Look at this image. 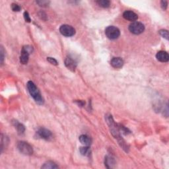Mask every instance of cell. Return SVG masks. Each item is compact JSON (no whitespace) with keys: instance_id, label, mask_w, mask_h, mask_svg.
I'll return each instance as SVG.
<instances>
[{"instance_id":"e0dca14e","label":"cell","mask_w":169,"mask_h":169,"mask_svg":"<svg viewBox=\"0 0 169 169\" xmlns=\"http://www.w3.org/2000/svg\"><path fill=\"white\" fill-rule=\"evenodd\" d=\"M96 3L100 7L104 8H108L110 7V1H108V0H98V1H96Z\"/></svg>"},{"instance_id":"9a60e30c","label":"cell","mask_w":169,"mask_h":169,"mask_svg":"<svg viewBox=\"0 0 169 169\" xmlns=\"http://www.w3.org/2000/svg\"><path fill=\"white\" fill-rule=\"evenodd\" d=\"M15 127H16L17 130V131H18L19 134V135L23 134L24 132H25V126H24L23 124H20V123H19L17 121H15Z\"/></svg>"},{"instance_id":"d4e9b609","label":"cell","mask_w":169,"mask_h":169,"mask_svg":"<svg viewBox=\"0 0 169 169\" xmlns=\"http://www.w3.org/2000/svg\"><path fill=\"white\" fill-rule=\"evenodd\" d=\"M38 15L41 18V19H42L44 21L46 20V15L43 11H40V13H38Z\"/></svg>"},{"instance_id":"8992f818","label":"cell","mask_w":169,"mask_h":169,"mask_svg":"<svg viewBox=\"0 0 169 169\" xmlns=\"http://www.w3.org/2000/svg\"><path fill=\"white\" fill-rule=\"evenodd\" d=\"M37 134L40 138L45 140H50L52 137L51 131L46 128H40L37 131Z\"/></svg>"},{"instance_id":"5b68a950","label":"cell","mask_w":169,"mask_h":169,"mask_svg":"<svg viewBox=\"0 0 169 169\" xmlns=\"http://www.w3.org/2000/svg\"><path fill=\"white\" fill-rule=\"evenodd\" d=\"M60 33L67 37L73 36L75 34V30L71 26L68 25H63L60 28Z\"/></svg>"},{"instance_id":"5bb4252c","label":"cell","mask_w":169,"mask_h":169,"mask_svg":"<svg viewBox=\"0 0 169 169\" xmlns=\"http://www.w3.org/2000/svg\"><path fill=\"white\" fill-rule=\"evenodd\" d=\"M42 168L43 169H54V168H58V166L56 163H54L52 161H48L45 162L44 164L42 166Z\"/></svg>"},{"instance_id":"603a6c76","label":"cell","mask_w":169,"mask_h":169,"mask_svg":"<svg viewBox=\"0 0 169 169\" xmlns=\"http://www.w3.org/2000/svg\"><path fill=\"white\" fill-rule=\"evenodd\" d=\"M4 53H5V51H4V49L3 46H1V50H0V54H1V64H3V60H4Z\"/></svg>"},{"instance_id":"ac0fdd59","label":"cell","mask_w":169,"mask_h":169,"mask_svg":"<svg viewBox=\"0 0 169 169\" xmlns=\"http://www.w3.org/2000/svg\"><path fill=\"white\" fill-rule=\"evenodd\" d=\"M50 2L49 1H45V0H42V1H36V3L38 4L39 6L42 7H46L49 5Z\"/></svg>"},{"instance_id":"7c38bea8","label":"cell","mask_w":169,"mask_h":169,"mask_svg":"<svg viewBox=\"0 0 169 169\" xmlns=\"http://www.w3.org/2000/svg\"><path fill=\"white\" fill-rule=\"evenodd\" d=\"M79 141L81 143L84 145L85 146L91 145L92 143L91 138L87 135H81L79 137Z\"/></svg>"},{"instance_id":"4fadbf2b","label":"cell","mask_w":169,"mask_h":169,"mask_svg":"<svg viewBox=\"0 0 169 169\" xmlns=\"http://www.w3.org/2000/svg\"><path fill=\"white\" fill-rule=\"evenodd\" d=\"M115 163H116L115 160L114 158H112V157H110V156H107V157H105L104 164L106 168H113L115 165Z\"/></svg>"},{"instance_id":"484cf974","label":"cell","mask_w":169,"mask_h":169,"mask_svg":"<svg viewBox=\"0 0 169 169\" xmlns=\"http://www.w3.org/2000/svg\"><path fill=\"white\" fill-rule=\"evenodd\" d=\"M76 103L79 105V106H84V104H85V102L82 101V100H77V101H76Z\"/></svg>"},{"instance_id":"cb8c5ba5","label":"cell","mask_w":169,"mask_h":169,"mask_svg":"<svg viewBox=\"0 0 169 169\" xmlns=\"http://www.w3.org/2000/svg\"><path fill=\"white\" fill-rule=\"evenodd\" d=\"M161 7L163 10H166V8H167V5H168V3L167 1H162L161 2Z\"/></svg>"},{"instance_id":"7402d4cb","label":"cell","mask_w":169,"mask_h":169,"mask_svg":"<svg viewBox=\"0 0 169 169\" xmlns=\"http://www.w3.org/2000/svg\"><path fill=\"white\" fill-rule=\"evenodd\" d=\"M23 15H24V18H25V20L26 21V22L30 23V22L31 21V19H30L29 14H28V13L27 11H25V13H24Z\"/></svg>"},{"instance_id":"44dd1931","label":"cell","mask_w":169,"mask_h":169,"mask_svg":"<svg viewBox=\"0 0 169 169\" xmlns=\"http://www.w3.org/2000/svg\"><path fill=\"white\" fill-rule=\"evenodd\" d=\"M47 61H49V62L52 65H57L58 64V61H57V60H56V59H54L53 58H50V57H48V58H47Z\"/></svg>"},{"instance_id":"277c9868","label":"cell","mask_w":169,"mask_h":169,"mask_svg":"<svg viewBox=\"0 0 169 169\" xmlns=\"http://www.w3.org/2000/svg\"><path fill=\"white\" fill-rule=\"evenodd\" d=\"M129 30L131 33L134 34H141L145 30V26L143 23L139 22H133L129 26Z\"/></svg>"},{"instance_id":"9c48e42d","label":"cell","mask_w":169,"mask_h":169,"mask_svg":"<svg viewBox=\"0 0 169 169\" xmlns=\"http://www.w3.org/2000/svg\"><path fill=\"white\" fill-rule=\"evenodd\" d=\"M123 17L125 19L130 21H135L138 18L137 15L134 12L131 11H126L123 13Z\"/></svg>"},{"instance_id":"ffe728a7","label":"cell","mask_w":169,"mask_h":169,"mask_svg":"<svg viewBox=\"0 0 169 169\" xmlns=\"http://www.w3.org/2000/svg\"><path fill=\"white\" fill-rule=\"evenodd\" d=\"M11 9L13 11L18 12L21 10V7L18 5V4H17V3H12Z\"/></svg>"},{"instance_id":"52a82bcc","label":"cell","mask_w":169,"mask_h":169,"mask_svg":"<svg viewBox=\"0 0 169 169\" xmlns=\"http://www.w3.org/2000/svg\"><path fill=\"white\" fill-rule=\"evenodd\" d=\"M65 65L69 70L74 71L77 67V62L71 56H67L65 60Z\"/></svg>"},{"instance_id":"6da1fadb","label":"cell","mask_w":169,"mask_h":169,"mask_svg":"<svg viewBox=\"0 0 169 169\" xmlns=\"http://www.w3.org/2000/svg\"><path fill=\"white\" fill-rule=\"evenodd\" d=\"M28 91L29 92L30 95H31L32 98H34L37 104H44V99L42 97L41 94L39 91V90L37 88L36 85L32 81H28L27 84Z\"/></svg>"},{"instance_id":"8fae6325","label":"cell","mask_w":169,"mask_h":169,"mask_svg":"<svg viewBox=\"0 0 169 169\" xmlns=\"http://www.w3.org/2000/svg\"><path fill=\"white\" fill-rule=\"evenodd\" d=\"M110 63L113 67L118 69V68H120L123 66V65H124V60L121 58H119V57L113 58L112 59Z\"/></svg>"},{"instance_id":"2e32d148","label":"cell","mask_w":169,"mask_h":169,"mask_svg":"<svg viewBox=\"0 0 169 169\" xmlns=\"http://www.w3.org/2000/svg\"><path fill=\"white\" fill-rule=\"evenodd\" d=\"M80 153L84 156H89L91 155V149L89 146H84L80 147Z\"/></svg>"},{"instance_id":"d6986e66","label":"cell","mask_w":169,"mask_h":169,"mask_svg":"<svg viewBox=\"0 0 169 169\" xmlns=\"http://www.w3.org/2000/svg\"><path fill=\"white\" fill-rule=\"evenodd\" d=\"M159 33L160 34V35H161V36L162 37H163V38L166 39V40H168L169 36H168V30L162 29V30H159Z\"/></svg>"},{"instance_id":"30bf717a","label":"cell","mask_w":169,"mask_h":169,"mask_svg":"<svg viewBox=\"0 0 169 169\" xmlns=\"http://www.w3.org/2000/svg\"><path fill=\"white\" fill-rule=\"evenodd\" d=\"M30 54L28 52L25 48H23L21 50V56H20V61L22 64H27L29 59V55Z\"/></svg>"},{"instance_id":"3957f363","label":"cell","mask_w":169,"mask_h":169,"mask_svg":"<svg viewBox=\"0 0 169 169\" xmlns=\"http://www.w3.org/2000/svg\"><path fill=\"white\" fill-rule=\"evenodd\" d=\"M105 34L110 40L117 39L120 35V31L117 27L114 26H109L105 29Z\"/></svg>"},{"instance_id":"ba28073f","label":"cell","mask_w":169,"mask_h":169,"mask_svg":"<svg viewBox=\"0 0 169 169\" xmlns=\"http://www.w3.org/2000/svg\"><path fill=\"white\" fill-rule=\"evenodd\" d=\"M157 60L161 62H168L169 60V56L167 52L165 51H159L156 55Z\"/></svg>"},{"instance_id":"7a4b0ae2","label":"cell","mask_w":169,"mask_h":169,"mask_svg":"<svg viewBox=\"0 0 169 169\" xmlns=\"http://www.w3.org/2000/svg\"><path fill=\"white\" fill-rule=\"evenodd\" d=\"M17 149L23 155H31L33 153V149L27 142L19 141L17 144Z\"/></svg>"}]
</instances>
